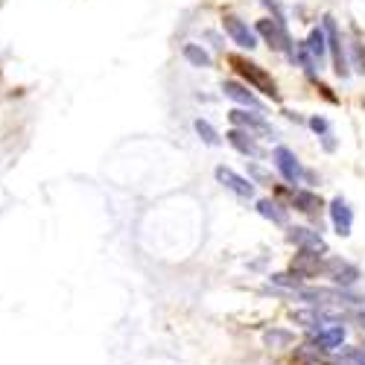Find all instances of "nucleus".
<instances>
[{
  "mask_svg": "<svg viewBox=\"0 0 365 365\" xmlns=\"http://www.w3.org/2000/svg\"><path fill=\"white\" fill-rule=\"evenodd\" d=\"M348 336H351V327H348V319L342 322H330L324 327H319L310 336H304L307 342H313L324 356H339L345 348H348Z\"/></svg>",
  "mask_w": 365,
  "mask_h": 365,
  "instance_id": "f257e3e1",
  "label": "nucleus"
},
{
  "mask_svg": "<svg viewBox=\"0 0 365 365\" xmlns=\"http://www.w3.org/2000/svg\"><path fill=\"white\" fill-rule=\"evenodd\" d=\"M322 278H327L336 289H354L362 281V272L356 263L339 257V255H330L324 257V269H322Z\"/></svg>",
  "mask_w": 365,
  "mask_h": 365,
  "instance_id": "f03ea898",
  "label": "nucleus"
},
{
  "mask_svg": "<svg viewBox=\"0 0 365 365\" xmlns=\"http://www.w3.org/2000/svg\"><path fill=\"white\" fill-rule=\"evenodd\" d=\"M272 164H275V170L281 173V178L287 181V185H292V190H298L304 181L310 178V173L304 170V164L298 161V155L289 146H275L272 149Z\"/></svg>",
  "mask_w": 365,
  "mask_h": 365,
  "instance_id": "7ed1b4c3",
  "label": "nucleus"
},
{
  "mask_svg": "<svg viewBox=\"0 0 365 365\" xmlns=\"http://www.w3.org/2000/svg\"><path fill=\"white\" fill-rule=\"evenodd\" d=\"M231 65L242 73V79H246L255 91H260V94H266L269 100H281V94H278V85H275V79H272L260 65H255V62H249V58H242V56H231Z\"/></svg>",
  "mask_w": 365,
  "mask_h": 365,
  "instance_id": "20e7f679",
  "label": "nucleus"
},
{
  "mask_svg": "<svg viewBox=\"0 0 365 365\" xmlns=\"http://www.w3.org/2000/svg\"><path fill=\"white\" fill-rule=\"evenodd\" d=\"M257 33L269 41L272 50L287 53L289 58H295V44H292V38H289V33H287V24H281V21H275V18H263V21L257 24Z\"/></svg>",
  "mask_w": 365,
  "mask_h": 365,
  "instance_id": "39448f33",
  "label": "nucleus"
},
{
  "mask_svg": "<svg viewBox=\"0 0 365 365\" xmlns=\"http://www.w3.org/2000/svg\"><path fill=\"white\" fill-rule=\"evenodd\" d=\"M287 240L298 252H319V255H330L327 252V242L322 237V231L307 228V225H289L287 228Z\"/></svg>",
  "mask_w": 365,
  "mask_h": 365,
  "instance_id": "423d86ee",
  "label": "nucleus"
},
{
  "mask_svg": "<svg viewBox=\"0 0 365 365\" xmlns=\"http://www.w3.org/2000/svg\"><path fill=\"white\" fill-rule=\"evenodd\" d=\"M327 217H330V225L339 237H351L354 234V207L345 196H333L330 205H327Z\"/></svg>",
  "mask_w": 365,
  "mask_h": 365,
  "instance_id": "0eeeda50",
  "label": "nucleus"
},
{
  "mask_svg": "<svg viewBox=\"0 0 365 365\" xmlns=\"http://www.w3.org/2000/svg\"><path fill=\"white\" fill-rule=\"evenodd\" d=\"M217 181H220L225 190H231L237 199H242V202L255 199V181L246 178V175H240V173L231 170V167H217Z\"/></svg>",
  "mask_w": 365,
  "mask_h": 365,
  "instance_id": "6e6552de",
  "label": "nucleus"
},
{
  "mask_svg": "<svg viewBox=\"0 0 365 365\" xmlns=\"http://www.w3.org/2000/svg\"><path fill=\"white\" fill-rule=\"evenodd\" d=\"M228 117H231L234 129H242V132H249V135L260 132V135H272V138H275V129L269 126V120H266L260 111H249V108H234Z\"/></svg>",
  "mask_w": 365,
  "mask_h": 365,
  "instance_id": "1a4fd4ad",
  "label": "nucleus"
},
{
  "mask_svg": "<svg viewBox=\"0 0 365 365\" xmlns=\"http://www.w3.org/2000/svg\"><path fill=\"white\" fill-rule=\"evenodd\" d=\"M222 26H225L228 38H231L237 47H242V50H255V47H257V29H252L242 18L225 15V18H222Z\"/></svg>",
  "mask_w": 365,
  "mask_h": 365,
  "instance_id": "9d476101",
  "label": "nucleus"
},
{
  "mask_svg": "<svg viewBox=\"0 0 365 365\" xmlns=\"http://www.w3.org/2000/svg\"><path fill=\"white\" fill-rule=\"evenodd\" d=\"M324 257H327V255H319V252H298V255L292 257V263H289V272H295V275H298L304 284H307V281H313V278L322 275Z\"/></svg>",
  "mask_w": 365,
  "mask_h": 365,
  "instance_id": "9b49d317",
  "label": "nucleus"
},
{
  "mask_svg": "<svg viewBox=\"0 0 365 365\" xmlns=\"http://www.w3.org/2000/svg\"><path fill=\"white\" fill-rule=\"evenodd\" d=\"M324 36H327V50L333 53V71L339 76H348V62H345V53H342V38H339V29L333 24V18H324Z\"/></svg>",
  "mask_w": 365,
  "mask_h": 365,
  "instance_id": "f8f14e48",
  "label": "nucleus"
},
{
  "mask_svg": "<svg viewBox=\"0 0 365 365\" xmlns=\"http://www.w3.org/2000/svg\"><path fill=\"white\" fill-rule=\"evenodd\" d=\"M298 342H295V333L289 330V327H275V324H272V327H266L263 330V348L266 351H292Z\"/></svg>",
  "mask_w": 365,
  "mask_h": 365,
  "instance_id": "ddd939ff",
  "label": "nucleus"
},
{
  "mask_svg": "<svg viewBox=\"0 0 365 365\" xmlns=\"http://www.w3.org/2000/svg\"><path fill=\"white\" fill-rule=\"evenodd\" d=\"M255 210H257L263 220H269L272 225H287V222H289V207H284V205L275 202V199H257Z\"/></svg>",
  "mask_w": 365,
  "mask_h": 365,
  "instance_id": "4468645a",
  "label": "nucleus"
},
{
  "mask_svg": "<svg viewBox=\"0 0 365 365\" xmlns=\"http://www.w3.org/2000/svg\"><path fill=\"white\" fill-rule=\"evenodd\" d=\"M222 91H225V97H231L234 103H240V106H246V108H252V111H263V103L252 94V91L246 88V85H240V82H222Z\"/></svg>",
  "mask_w": 365,
  "mask_h": 365,
  "instance_id": "2eb2a0df",
  "label": "nucleus"
},
{
  "mask_svg": "<svg viewBox=\"0 0 365 365\" xmlns=\"http://www.w3.org/2000/svg\"><path fill=\"white\" fill-rule=\"evenodd\" d=\"M228 143L237 149V152H242L246 158H257L260 155V149H257V140H255V135H249V132H242V129H228Z\"/></svg>",
  "mask_w": 365,
  "mask_h": 365,
  "instance_id": "dca6fc26",
  "label": "nucleus"
},
{
  "mask_svg": "<svg viewBox=\"0 0 365 365\" xmlns=\"http://www.w3.org/2000/svg\"><path fill=\"white\" fill-rule=\"evenodd\" d=\"M304 50H307V56L316 62V68H322V62H324V56H327V36H324V29H313V33L307 36V41L301 44Z\"/></svg>",
  "mask_w": 365,
  "mask_h": 365,
  "instance_id": "f3484780",
  "label": "nucleus"
},
{
  "mask_svg": "<svg viewBox=\"0 0 365 365\" xmlns=\"http://www.w3.org/2000/svg\"><path fill=\"white\" fill-rule=\"evenodd\" d=\"M292 205H295V210H301V214H307V217H319V210H322L319 193L304 190V187L292 190Z\"/></svg>",
  "mask_w": 365,
  "mask_h": 365,
  "instance_id": "a211bd4d",
  "label": "nucleus"
},
{
  "mask_svg": "<svg viewBox=\"0 0 365 365\" xmlns=\"http://www.w3.org/2000/svg\"><path fill=\"white\" fill-rule=\"evenodd\" d=\"M269 284L275 289H284V292H298L301 287H307L295 272H275V275H269Z\"/></svg>",
  "mask_w": 365,
  "mask_h": 365,
  "instance_id": "6ab92c4d",
  "label": "nucleus"
},
{
  "mask_svg": "<svg viewBox=\"0 0 365 365\" xmlns=\"http://www.w3.org/2000/svg\"><path fill=\"white\" fill-rule=\"evenodd\" d=\"M181 56L187 58V62L193 65V68H210V53L202 47V44H193V41H187L185 47H181Z\"/></svg>",
  "mask_w": 365,
  "mask_h": 365,
  "instance_id": "aec40b11",
  "label": "nucleus"
},
{
  "mask_svg": "<svg viewBox=\"0 0 365 365\" xmlns=\"http://www.w3.org/2000/svg\"><path fill=\"white\" fill-rule=\"evenodd\" d=\"M310 129H313L316 135H322V140H324V146H327V149L336 146V143L330 140V138H333V132H330V123H327L324 117H310Z\"/></svg>",
  "mask_w": 365,
  "mask_h": 365,
  "instance_id": "412c9836",
  "label": "nucleus"
},
{
  "mask_svg": "<svg viewBox=\"0 0 365 365\" xmlns=\"http://www.w3.org/2000/svg\"><path fill=\"white\" fill-rule=\"evenodd\" d=\"M196 135L207 143V146H217L220 143V132L207 123V120H196Z\"/></svg>",
  "mask_w": 365,
  "mask_h": 365,
  "instance_id": "4be33fe9",
  "label": "nucleus"
},
{
  "mask_svg": "<svg viewBox=\"0 0 365 365\" xmlns=\"http://www.w3.org/2000/svg\"><path fill=\"white\" fill-rule=\"evenodd\" d=\"M339 356H342L348 365H365V342H362V345H348Z\"/></svg>",
  "mask_w": 365,
  "mask_h": 365,
  "instance_id": "5701e85b",
  "label": "nucleus"
},
{
  "mask_svg": "<svg viewBox=\"0 0 365 365\" xmlns=\"http://www.w3.org/2000/svg\"><path fill=\"white\" fill-rule=\"evenodd\" d=\"M324 365H348V362H345V359H342V356H330V359H327V362H324Z\"/></svg>",
  "mask_w": 365,
  "mask_h": 365,
  "instance_id": "b1692460",
  "label": "nucleus"
}]
</instances>
